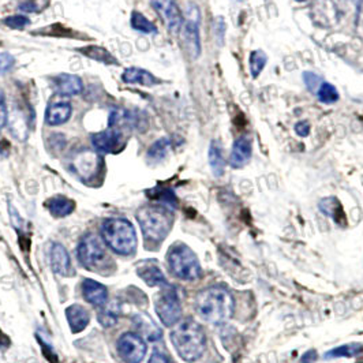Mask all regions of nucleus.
I'll list each match as a JSON object with an SVG mask.
<instances>
[{
    "label": "nucleus",
    "instance_id": "412c9836",
    "mask_svg": "<svg viewBox=\"0 0 363 363\" xmlns=\"http://www.w3.org/2000/svg\"><path fill=\"white\" fill-rule=\"evenodd\" d=\"M209 165L212 168V172L214 176L220 178L224 175L225 171V160H224V155H223V147L220 145L218 141H212L210 147H209Z\"/></svg>",
    "mask_w": 363,
    "mask_h": 363
},
{
    "label": "nucleus",
    "instance_id": "c756f323",
    "mask_svg": "<svg viewBox=\"0 0 363 363\" xmlns=\"http://www.w3.org/2000/svg\"><path fill=\"white\" fill-rule=\"evenodd\" d=\"M97 319L104 328H111V326L116 325L118 319H119V308L115 304L103 306L97 314Z\"/></svg>",
    "mask_w": 363,
    "mask_h": 363
},
{
    "label": "nucleus",
    "instance_id": "4c0bfd02",
    "mask_svg": "<svg viewBox=\"0 0 363 363\" xmlns=\"http://www.w3.org/2000/svg\"><path fill=\"white\" fill-rule=\"evenodd\" d=\"M8 123V108L4 103V100H0V129L6 127Z\"/></svg>",
    "mask_w": 363,
    "mask_h": 363
},
{
    "label": "nucleus",
    "instance_id": "2eb2a0df",
    "mask_svg": "<svg viewBox=\"0 0 363 363\" xmlns=\"http://www.w3.org/2000/svg\"><path fill=\"white\" fill-rule=\"evenodd\" d=\"M140 116L129 109L123 108H115L111 111L108 118V129H122V127H130L136 129L140 126Z\"/></svg>",
    "mask_w": 363,
    "mask_h": 363
},
{
    "label": "nucleus",
    "instance_id": "a878e982",
    "mask_svg": "<svg viewBox=\"0 0 363 363\" xmlns=\"http://www.w3.org/2000/svg\"><path fill=\"white\" fill-rule=\"evenodd\" d=\"M319 209L322 210V213L332 217L337 224H342L344 221L343 207H342V204L337 201V198H335V197L324 198L319 203Z\"/></svg>",
    "mask_w": 363,
    "mask_h": 363
},
{
    "label": "nucleus",
    "instance_id": "a211bd4d",
    "mask_svg": "<svg viewBox=\"0 0 363 363\" xmlns=\"http://www.w3.org/2000/svg\"><path fill=\"white\" fill-rule=\"evenodd\" d=\"M122 81L124 84H138L142 86H155L160 84V80L156 78L155 75L144 68L140 67H129L122 74Z\"/></svg>",
    "mask_w": 363,
    "mask_h": 363
},
{
    "label": "nucleus",
    "instance_id": "b1692460",
    "mask_svg": "<svg viewBox=\"0 0 363 363\" xmlns=\"http://www.w3.org/2000/svg\"><path fill=\"white\" fill-rule=\"evenodd\" d=\"M137 328L142 332V335L149 340V342H157L161 339V331L156 325L155 322L148 317V315H137L134 318Z\"/></svg>",
    "mask_w": 363,
    "mask_h": 363
},
{
    "label": "nucleus",
    "instance_id": "4be33fe9",
    "mask_svg": "<svg viewBox=\"0 0 363 363\" xmlns=\"http://www.w3.org/2000/svg\"><path fill=\"white\" fill-rule=\"evenodd\" d=\"M47 207L53 217H66L75 209V203L64 196H56L47 201Z\"/></svg>",
    "mask_w": 363,
    "mask_h": 363
},
{
    "label": "nucleus",
    "instance_id": "5701e85b",
    "mask_svg": "<svg viewBox=\"0 0 363 363\" xmlns=\"http://www.w3.org/2000/svg\"><path fill=\"white\" fill-rule=\"evenodd\" d=\"M363 353V346L361 343H350L340 347H336L328 351L324 358L325 360H337V358H355Z\"/></svg>",
    "mask_w": 363,
    "mask_h": 363
},
{
    "label": "nucleus",
    "instance_id": "79ce46f5",
    "mask_svg": "<svg viewBox=\"0 0 363 363\" xmlns=\"http://www.w3.org/2000/svg\"><path fill=\"white\" fill-rule=\"evenodd\" d=\"M305 81H306V84H308L310 88H314V82H318V77L314 75V74H311V73H306V74H305Z\"/></svg>",
    "mask_w": 363,
    "mask_h": 363
},
{
    "label": "nucleus",
    "instance_id": "c85d7f7f",
    "mask_svg": "<svg viewBox=\"0 0 363 363\" xmlns=\"http://www.w3.org/2000/svg\"><path fill=\"white\" fill-rule=\"evenodd\" d=\"M80 52H82L85 56L93 59V60H97L100 63L104 64H113L116 66L118 64V60L115 56H112V53L106 50H104L102 47H96V46H91V47H85V48H81Z\"/></svg>",
    "mask_w": 363,
    "mask_h": 363
},
{
    "label": "nucleus",
    "instance_id": "dca6fc26",
    "mask_svg": "<svg viewBox=\"0 0 363 363\" xmlns=\"http://www.w3.org/2000/svg\"><path fill=\"white\" fill-rule=\"evenodd\" d=\"M52 270L60 276L71 274V261L66 248L60 243H52L50 250Z\"/></svg>",
    "mask_w": 363,
    "mask_h": 363
},
{
    "label": "nucleus",
    "instance_id": "e433bc0d",
    "mask_svg": "<svg viewBox=\"0 0 363 363\" xmlns=\"http://www.w3.org/2000/svg\"><path fill=\"white\" fill-rule=\"evenodd\" d=\"M295 130H297V134L301 136V137H308L309 133H310V124L308 120H301L297 123L295 126Z\"/></svg>",
    "mask_w": 363,
    "mask_h": 363
},
{
    "label": "nucleus",
    "instance_id": "39448f33",
    "mask_svg": "<svg viewBox=\"0 0 363 363\" xmlns=\"http://www.w3.org/2000/svg\"><path fill=\"white\" fill-rule=\"evenodd\" d=\"M168 265L171 272L180 280L193 281L201 277V265L194 252L185 243H175L168 250Z\"/></svg>",
    "mask_w": 363,
    "mask_h": 363
},
{
    "label": "nucleus",
    "instance_id": "f257e3e1",
    "mask_svg": "<svg viewBox=\"0 0 363 363\" xmlns=\"http://www.w3.org/2000/svg\"><path fill=\"white\" fill-rule=\"evenodd\" d=\"M171 342L179 357L186 362H197L207 350L204 328L194 319H180L171 332Z\"/></svg>",
    "mask_w": 363,
    "mask_h": 363
},
{
    "label": "nucleus",
    "instance_id": "72a5a7b5",
    "mask_svg": "<svg viewBox=\"0 0 363 363\" xmlns=\"http://www.w3.org/2000/svg\"><path fill=\"white\" fill-rule=\"evenodd\" d=\"M155 198H157L160 203H162L165 207H176V197H175L174 192L169 190V189L160 190V192L156 194Z\"/></svg>",
    "mask_w": 363,
    "mask_h": 363
},
{
    "label": "nucleus",
    "instance_id": "6e6552de",
    "mask_svg": "<svg viewBox=\"0 0 363 363\" xmlns=\"http://www.w3.org/2000/svg\"><path fill=\"white\" fill-rule=\"evenodd\" d=\"M144 337L134 332L123 333L118 340V353L124 363H141L147 355Z\"/></svg>",
    "mask_w": 363,
    "mask_h": 363
},
{
    "label": "nucleus",
    "instance_id": "bb28decb",
    "mask_svg": "<svg viewBox=\"0 0 363 363\" xmlns=\"http://www.w3.org/2000/svg\"><path fill=\"white\" fill-rule=\"evenodd\" d=\"M131 28L137 32H141L144 35H155L157 33V28L155 24L151 22L144 14L138 12V11H133L131 12V19H130Z\"/></svg>",
    "mask_w": 363,
    "mask_h": 363
},
{
    "label": "nucleus",
    "instance_id": "2f4dec72",
    "mask_svg": "<svg viewBox=\"0 0 363 363\" xmlns=\"http://www.w3.org/2000/svg\"><path fill=\"white\" fill-rule=\"evenodd\" d=\"M266 60H268V57L263 52L259 51V50L252 52L249 63H250V74L253 78H257L261 74V71L266 66Z\"/></svg>",
    "mask_w": 363,
    "mask_h": 363
},
{
    "label": "nucleus",
    "instance_id": "6ab92c4d",
    "mask_svg": "<svg viewBox=\"0 0 363 363\" xmlns=\"http://www.w3.org/2000/svg\"><path fill=\"white\" fill-rule=\"evenodd\" d=\"M66 317L68 321V325L74 333L82 332L91 321V314L85 308L81 305H71L66 310Z\"/></svg>",
    "mask_w": 363,
    "mask_h": 363
},
{
    "label": "nucleus",
    "instance_id": "7c9ffc66",
    "mask_svg": "<svg viewBox=\"0 0 363 363\" xmlns=\"http://www.w3.org/2000/svg\"><path fill=\"white\" fill-rule=\"evenodd\" d=\"M317 96H318L319 102L325 104H333L339 100L337 89L332 84H328V82H322L318 86Z\"/></svg>",
    "mask_w": 363,
    "mask_h": 363
},
{
    "label": "nucleus",
    "instance_id": "393cba45",
    "mask_svg": "<svg viewBox=\"0 0 363 363\" xmlns=\"http://www.w3.org/2000/svg\"><path fill=\"white\" fill-rule=\"evenodd\" d=\"M172 147V142L169 138H160L157 140L153 145H151V148L148 149V153H147V160L151 162V164H157L160 161H162L169 149Z\"/></svg>",
    "mask_w": 363,
    "mask_h": 363
},
{
    "label": "nucleus",
    "instance_id": "ea45409f",
    "mask_svg": "<svg viewBox=\"0 0 363 363\" xmlns=\"http://www.w3.org/2000/svg\"><path fill=\"white\" fill-rule=\"evenodd\" d=\"M19 8L25 12H32V11H36L37 10V6L32 1V0H25L19 4Z\"/></svg>",
    "mask_w": 363,
    "mask_h": 363
},
{
    "label": "nucleus",
    "instance_id": "4468645a",
    "mask_svg": "<svg viewBox=\"0 0 363 363\" xmlns=\"http://www.w3.org/2000/svg\"><path fill=\"white\" fill-rule=\"evenodd\" d=\"M252 155H253L252 141L248 136H242L234 142L232 152L230 156V164L234 168H242L250 161Z\"/></svg>",
    "mask_w": 363,
    "mask_h": 363
},
{
    "label": "nucleus",
    "instance_id": "9d476101",
    "mask_svg": "<svg viewBox=\"0 0 363 363\" xmlns=\"http://www.w3.org/2000/svg\"><path fill=\"white\" fill-rule=\"evenodd\" d=\"M51 88L56 95L60 96H77L84 91V82L74 74H59L52 77Z\"/></svg>",
    "mask_w": 363,
    "mask_h": 363
},
{
    "label": "nucleus",
    "instance_id": "f03ea898",
    "mask_svg": "<svg viewBox=\"0 0 363 363\" xmlns=\"http://www.w3.org/2000/svg\"><path fill=\"white\" fill-rule=\"evenodd\" d=\"M234 298L224 287H209L196 298L197 314L212 325L227 322L234 314Z\"/></svg>",
    "mask_w": 363,
    "mask_h": 363
},
{
    "label": "nucleus",
    "instance_id": "9b49d317",
    "mask_svg": "<svg viewBox=\"0 0 363 363\" xmlns=\"http://www.w3.org/2000/svg\"><path fill=\"white\" fill-rule=\"evenodd\" d=\"M137 273L138 276L149 286V287H165L168 286V281L157 265L156 261L147 259L138 263L137 266Z\"/></svg>",
    "mask_w": 363,
    "mask_h": 363
},
{
    "label": "nucleus",
    "instance_id": "cd10ccee",
    "mask_svg": "<svg viewBox=\"0 0 363 363\" xmlns=\"http://www.w3.org/2000/svg\"><path fill=\"white\" fill-rule=\"evenodd\" d=\"M74 167L81 176L86 178L95 172V169L97 167V158L92 153L81 155L74 161Z\"/></svg>",
    "mask_w": 363,
    "mask_h": 363
},
{
    "label": "nucleus",
    "instance_id": "473e14b6",
    "mask_svg": "<svg viewBox=\"0 0 363 363\" xmlns=\"http://www.w3.org/2000/svg\"><path fill=\"white\" fill-rule=\"evenodd\" d=\"M3 24L6 26H8L10 29H15V30H22L25 29L28 25H30V19L25 15H11L3 19Z\"/></svg>",
    "mask_w": 363,
    "mask_h": 363
},
{
    "label": "nucleus",
    "instance_id": "ddd939ff",
    "mask_svg": "<svg viewBox=\"0 0 363 363\" xmlns=\"http://www.w3.org/2000/svg\"><path fill=\"white\" fill-rule=\"evenodd\" d=\"M82 295L85 301L96 308H103L108 302V290L102 283L92 279H85L82 283Z\"/></svg>",
    "mask_w": 363,
    "mask_h": 363
},
{
    "label": "nucleus",
    "instance_id": "f8f14e48",
    "mask_svg": "<svg viewBox=\"0 0 363 363\" xmlns=\"http://www.w3.org/2000/svg\"><path fill=\"white\" fill-rule=\"evenodd\" d=\"M120 138L119 130L108 129L92 136V145L99 153H112L118 149Z\"/></svg>",
    "mask_w": 363,
    "mask_h": 363
},
{
    "label": "nucleus",
    "instance_id": "a19ab883",
    "mask_svg": "<svg viewBox=\"0 0 363 363\" xmlns=\"http://www.w3.org/2000/svg\"><path fill=\"white\" fill-rule=\"evenodd\" d=\"M317 358H318L317 353L314 350H310L304 354V357L301 358V363H314L317 361Z\"/></svg>",
    "mask_w": 363,
    "mask_h": 363
},
{
    "label": "nucleus",
    "instance_id": "37998d69",
    "mask_svg": "<svg viewBox=\"0 0 363 363\" xmlns=\"http://www.w3.org/2000/svg\"><path fill=\"white\" fill-rule=\"evenodd\" d=\"M298 1H305V0H298Z\"/></svg>",
    "mask_w": 363,
    "mask_h": 363
},
{
    "label": "nucleus",
    "instance_id": "20e7f679",
    "mask_svg": "<svg viewBox=\"0 0 363 363\" xmlns=\"http://www.w3.org/2000/svg\"><path fill=\"white\" fill-rule=\"evenodd\" d=\"M102 235L106 246L120 256H130L137 250L134 225L126 218H108L103 223Z\"/></svg>",
    "mask_w": 363,
    "mask_h": 363
},
{
    "label": "nucleus",
    "instance_id": "f3484780",
    "mask_svg": "<svg viewBox=\"0 0 363 363\" xmlns=\"http://www.w3.org/2000/svg\"><path fill=\"white\" fill-rule=\"evenodd\" d=\"M183 40L189 53L193 57H198L201 53V39L198 24L194 19H189L183 24Z\"/></svg>",
    "mask_w": 363,
    "mask_h": 363
},
{
    "label": "nucleus",
    "instance_id": "423d86ee",
    "mask_svg": "<svg viewBox=\"0 0 363 363\" xmlns=\"http://www.w3.org/2000/svg\"><path fill=\"white\" fill-rule=\"evenodd\" d=\"M77 257L84 268L91 270H99L105 266L108 256L103 239L96 234L85 235L77 249Z\"/></svg>",
    "mask_w": 363,
    "mask_h": 363
},
{
    "label": "nucleus",
    "instance_id": "7ed1b4c3",
    "mask_svg": "<svg viewBox=\"0 0 363 363\" xmlns=\"http://www.w3.org/2000/svg\"><path fill=\"white\" fill-rule=\"evenodd\" d=\"M137 220L148 245H160L168 236L174 224L171 210L155 205L141 207L137 212Z\"/></svg>",
    "mask_w": 363,
    "mask_h": 363
},
{
    "label": "nucleus",
    "instance_id": "58836bf2",
    "mask_svg": "<svg viewBox=\"0 0 363 363\" xmlns=\"http://www.w3.org/2000/svg\"><path fill=\"white\" fill-rule=\"evenodd\" d=\"M148 363H172V361L165 354H162L160 351H155Z\"/></svg>",
    "mask_w": 363,
    "mask_h": 363
},
{
    "label": "nucleus",
    "instance_id": "1a4fd4ad",
    "mask_svg": "<svg viewBox=\"0 0 363 363\" xmlns=\"http://www.w3.org/2000/svg\"><path fill=\"white\" fill-rule=\"evenodd\" d=\"M157 14L171 33H178L185 24L183 14L175 0H151Z\"/></svg>",
    "mask_w": 363,
    "mask_h": 363
},
{
    "label": "nucleus",
    "instance_id": "f704fd0d",
    "mask_svg": "<svg viewBox=\"0 0 363 363\" xmlns=\"http://www.w3.org/2000/svg\"><path fill=\"white\" fill-rule=\"evenodd\" d=\"M14 64H15V57L11 53L7 52L0 53V75L10 71Z\"/></svg>",
    "mask_w": 363,
    "mask_h": 363
},
{
    "label": "nucleus",
    "instance_id": "0eeeda50",
    "mask_svg": "<svg viewBox=\"0 0 363 363\" xmlns=\"http://www.w3.org/2000/svg\"><path fill=\"white\" fill-rule=\"evenodd\" d=\"M155 309L165 326L176 325L182 317V305L176 288L169 284L162 287V291L156 298Z\"/></svg>",
    "mask_w": 363,
    "mask_h": 363
},
{
    "label": "nucleus",
    "instance_id": "aec40b11",
    "mask_svg": "<svg viewBox=\"0 0 363 363\" xmlns=\"http://www.w3.org/2000/svg\"><path fill=\"white\" fill-rule=\"evenodd\" d=\"M73 115V106L68 103L51 104L46 111V123L48 126H60Z\"/></svg>",
    "mask_w": 363,
    "mask_h": 363
},
{
    "label": "nucleus",
    "instance_id": "c9c22d12",
    "mask_svg": "<svg viewBox=\"0 0 363 363\" xmlns=\"http://www.w3.org/2000/svg\"><path fill=\"white\" fill-rule=\"evenodd\" d=\"M8 213H10V218H11L12 225H14L17 230H21V228H22V218H21L19 213L17 212V209L12 207L11 204H8Z\"/></svg>",
    "mask_w": 363,
    "mask_h": 363
}]
</instances>
